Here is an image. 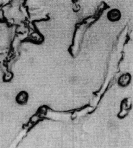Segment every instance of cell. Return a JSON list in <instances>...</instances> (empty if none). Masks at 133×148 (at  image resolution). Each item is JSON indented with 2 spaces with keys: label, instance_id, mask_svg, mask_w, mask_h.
<instances>
[{
  "label": "cell",
  "instance_id": "cell-1",
  "mask_svg": "<svg viewBox=\"0 0 133 148\" xmlns=\"http://www.w3.org/2000/svg\"><path fill=\"white\" fill-rule=\"evenodd\" d=\"M107 17L110 21L113 22L118 21L121 18V12L119 10L114 9L108 12Z\"/></svg>",
  "mask_w": 133,
  "mask_h": 148
},
{
  "label": "cell",
  "instance_id": "cell-2",
  "mask_svg": "<svg viewBox=\"0 0 133 148\" xmlns=\"http://www.w3.org/2000/svg\"><path fill=\"white\" fill-rule=\"evenodd\" d=\"M17 102L19 103L23 104L26 103L27 100V95L25 93H22L18 96L17 99Z\"/></svg>",
  "mask_w": 133,
  "mask_h": 148
}]
</instances>
